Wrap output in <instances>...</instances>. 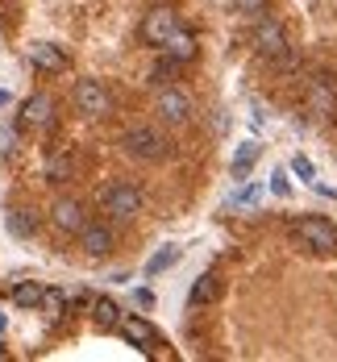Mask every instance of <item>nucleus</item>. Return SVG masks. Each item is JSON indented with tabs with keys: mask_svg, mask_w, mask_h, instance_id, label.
I'll return each instance as SVG.
<instances>
[{
	"mask_svg": "<svg viewBox=\"0 0 337 362\" xmlns=\"http://www.w3.org/2000/svg\"><path fill=\"white\" fill-rule=\"evenodd\" d=\"M179 30V17H175V8H150L146 17H142V42L146 46H158L162 50V42Z\"/></svg>",
	"mask_w": 337,
	"mask_h": 362,
	"instance_id": "6e6552de",
	"label": "nucleus"
},
{
	"mask_svg": "<svg viewBox=\"0 0 337 362\" xmlns=\"http://www.w3.org/2000/svg\"><path fill=\"white\" fill-rule=\"evenodd\" d=\"M42 308H46V317H59V313H63V308H67V296H63V291H42Z\"/></svg>",
	"mask_w": 337,
	"mask_h": 362,
	"instance_id": "5701e85b",
	"label": "nucleus"
},
{
	"mask_svg": "<svg viewBox=\"0 0 337 362\" xmlns=\"http://www.w3.org/2000/svg\"><path fill=\"white\" fill-rule=\"evenodd\" d=\"M121 150H125L129 158H138V163H162V158L171 154V142H167L154 125H134V129L121 134Z\"/></svg>",
	"mask_w": 337,
	"mask_h": 362,
	"instance_id": "7ed1b4c3",
	"label": "nucleus"
},
{
	"mask_svg": "<svg viewBox=\"0 0 337 362\" xmlns=\"http://www.w3.org/2000/svg\"><path fill=\"white\" fill-rule=\"evenodd\" d=\"M92 321H96V329H117L121 325V308L112 300H96L92 304Z\"/></svg>",
	"mask_w": 337,
	"mask_h": 362,
	"instance_id": "a211bd4d",
	"label": "nucleus"
},
{
	"mask_svg": "<svg viewBox=\"0 0 337 362\" xmlns=\"http://www.w3.org/2000/svg\"><path fill=\"white\" fill-rule=\"evenodd\" d=\"M162 54H171L175 63H191L200 54V46H196V37L187 34V30H175V34L162 42Z\"/></svg>",
	"mask_w": 337,
	"mask_h": 362,
	"instance_id": "2eb2a0df",
	"label": "nucleus"
},
{
	"mask_svg": "<svg viewBox=\"0 0 337 362\" xmlns=\"http://www.w3.org/2000/svg\"><path fill=\"white\" fill-rule=\"evenodd\" d=\"M79 246H83V254L88 258H105V254H112V246H117V238H112L109 225H83L79 229Z\"/></svg>",
	"mask_w": 337,
	"mask_h": 362,
	"instance_id": "f8f14e48",
	"label": "nucleus"
},
{
	"mask_svg": "<svg viewBox=\"0 0 337 362\" xmlns=\"http://www.w3.org/2000/svg\"><path fill=\"white\" fill-rule=\"evenodd\" d=\"M266 4H271V0H233V8H237V13H246V17L266 13Z\"/></svg>",
	"mask_w": 337,
	"mask_h": 362,
	"instance_id": "b1692460",
	"label": "nucleus"
},
{
	"mask_svg": "<svg viewBox=\"0 0 337 362\" xmlns=\"http://www.w3.org/2000/svg\"><path fill=\"white\" fill-rule=\"evenodd\" d=\"M0 333H4V317H0Z\"/></svg>",
	"mask_w": 337,
	"mask_h": 362,
	"instance_id": "cd10ccee",
	"label": "nucleus"
},
{
	"mask_svg": "<svg viewBox=\"0 0 337 362\" xmlns=\"http://www.w3.org/2000/svg\"><path fill=\"white\" fill-rule=\"evenodd\" d=\"M0 150H13V134H4V129H0Z\"/></svg>",
	"mask_w": 337,
	"mask_h": 362,
	"instance_id": "bb28decb",
	"label": "nucleus"
},
{
	"mask_svg": "<svg viewBox=\"0 0 337 362\" xmlns=\"http://www.w3.org/2000/svg\"><path fill=\"white\" fill-rule=\"evenodd\" d=\"M8 233L30 238V233H34V213H30V209H13V213H8Z\"/></svg>",
	"mask_w": 337,
	"mask_h": 362,
	"instance_id": "aec40b11",
	"label": "nucleus"
},
{
	"mask_svg": "<svg viewBox=\"0 0 337 362\" xmlns=\"http://www.w3.org/2000/svg\"><path fill=\"white\" fill-rule=\"evenodd\" d=\"M100 213L109 221H134L142 213V192L129 180H112L105 192H100Z\"/></svg>",
	"mask_w": 337,
	"mask_h": 362,
	"instance_id": "20e7f679",
	"label": "nucleus"
},
{
	"mask_svg": "<svg viewBox=\"0 0 337 362\" xmlns=\"http://www.w3.org/2000/svg\"><path fill=\"white\" fill-rule=\"evenodd\" d=\"M271 192H275V196H288V171H283V167L271 175Z\"/></svg>",
	"mask_w": 337,
	"mask_h": 362,
	"instance_id": "393cba45",
	"label": "nucleus"
},
{
	"mask_svg": "<svg viewBox=\"0 0 337 362\" xmlns=\"http://www.w3.org/2000/svg\"><path fill=\"white\" fill-rule=\"evenodd\" d=\"M292 46V37H288V30L279 25V21H271V17H259V25H254V54L259 59H275V54H283Z\"/></svg>",
	"mask_w": 337,
	"mask_h": 362,
	"instance_id": "0eeeda50",
	"label": "nucleus"
},
{
	"mask_svg": "<svg viewBox=\"0 0 337 362\" xmlns=\"http://www.w3.org/2000/svg\"><path fill=\"white\" fill-rule=\"evenodd\" d=\"M50 221H54V229H59V233H79V229L88 225V213H83V204H79V200H54Z\"/></svg>",
	"mask_w": 337,
	"mask_h": 362,
	"instance_id": "ddd939ff",
	"label": "nucleus"
},
{
	"mask_svg": "<svg viewBox=\"0 0 337 362\" xmlns=\"http://www.w3.org/2000/svg\"><path fill=\"white\" fill-rule=\"evenodd\" d=\"M179 67H184V63H175L171 54H162V63H158V67L150 71V83H158V88H162V83H171V79L179 75Z\"/></svg>",
	"mask_w": 337,
	"mask_h": 362,
	"instance_id": "412c9836",
	"label": "nucleus"
},
{
	"mask_svg": "<svg viewBox=\"0 0 337 362\" xmlns=\"http://www.w3.org/2000/svg\"><path fill=\"white\" fill-rule=\"evenodd\" d=\"M75 109L83 112V117H109L112 112V96L105 92V83L100 79H79L71 92Z\"/></svg>",
	"mask_w": 337,
	"mask_h": 362,
	"instance_id": "423d86ee",
	"label": "nucleus"
},
{
	"mask_svg": "<svg viewBox=\"0 0 337 362\" xmlns=\"http://www.w3.org/2000/svg\"><path fill=\"white\" fill-rule=\"evenodd\" d=\"M21 129H50L54 125V100L46 92H34L25 105H21V117H17Z\"/></svg>",
	"mask_w": 337,
	"mask_h": 362,
	"instance_id": "1a4fd4ad",
	"label": "nucleus"
},
{
	"mask_svg": "<svg viewBox=\"0 0 337 362\" xmlns=\"http://www.w3.org/2000/svg\"><path fill=\"white\" fill-rule=\"evenodd\" d=\"M75 175V158L71 154H54L50 163H46V180L50 183H67Z\"/></svg>",
	"mask_w": 337,
	"mask_h": 362,
	"instance_id": "6ab92c4d",
	"label": "nucleus"
},
{
	"mask_svg": "<svg viewBox=\"0 0 337 362\" xmlns=\"http://www.w3.org/2000/svg\"><path fill=\"white\" fill-rule=\"evenodd\" d=\"M217 300H221V275L217 271H204L191 284V291H187V308H204V304H217Z\"/></svg>",
	"mask_w": 337,
	"mask_h": 362,
	"instance_id": "4468645a",
	"label": "nucleus"
},
{
	"mask_svg": "<svg viewBox=\"0 0 337 362\" xmlns=\"http://www.w3.org/2000/svg\"><path fill=\"white\" fill-rule=\"evenodd\" d=\"M259 154H262V146L259 142H242L237 150H233V163H229V171L242 180V175H250V167L259 163Z\"/></svg>",
	"mask_w": 337,
	"mask_h": 362,
	"instance_id": "dca6fc26",
	"label": "nucleus"
},
{
	"mask_svg": "<svg viewBox=\"0 0 337 362\" xmlns=\"http://www.w3.org/2000/svg\"><path fill=\"white\" fill-rule=\"evenodd\" d=\"M292 238L308 254H321V258L337 254V225L329 217H296L292 221Z\"/></svg>",
	"mask_w": 337,
	"mask_h": 362,
	"instance_id": "f03ea898",
	"label": "nucleus"
},
{
	"mask_svg": "<svg viewBox=\"0 0 337 362\" xmlns=\"http://www.w3.org/2000/svg\"><path fill=\"white\" fill-rule=\"evenodd\" d=\"M300 105H304V112H308V121H333L337 117V79L325 75V71L308 75V79H304Z\"/></svg>",
	"mask_w": 337,
	"mask_h": 362,
	"instance_id": "f257e3e1",
	"label": "nucleus"
},
{
	"mask_svg": "<svg viewBox=\"0 0 337 362\" xmlns=\"http://www.w3.org/2000/svg\"><path fill=\"white\" fill-rule=\"evenodd\" d=\"M30 63H34L37 71H46V75H63L67 67H71L67 50L54 46V42H34V46H30Z\"/></svg>",
	"mask_w": 337,
	"mask_h": 362,
	"instance_id": "9d476101",
	"label": "nucleus"
},
{
	"mask_svg": "<svg viewBox=\"0 0 337 362\" xmlns=\"http://www.w3.org/2000/svg\"><path fill=\"white\" fill-rule=\"evenodd\" d=\"M121 333H125V341L129 346H138V350H154V346H162V337H158V329L150 325L146 317H121Z\"/></svg>",
	"mask_w": 337,
	"mask_h": 362,
	"instance_id": "9b49d317",
	"label": "nucleus"
},
{
	"mask_svg": "<svg viewBox=\"0 0 337 362\" xmlns=\"http://www.w3.org/2000/svg\"><path fill=\"white\" fill-rule=\"evenodd\" d=\"M154 112H158V121H167V125H187V121L196 117V105H191L187 92L171 88V83H162L158 96H154Z\"/></svg>",
	"mask_w": 337,
	"mask_h": 362,
	"instance_id": "39448f33",
	"label": "nucleus"
},
{
	"mask_svg": "<svg viewBox=\"0 0 337 362\" xmlns=\"http://www.w3.org/2000/svg\"><path fill=\"white\" fill-rule=\"evenodd\" d=\"M42 284H30V279H21L17 288H13V304L17 308H42Z\"/></svg>",
	"mask_w": 337,
	"mask_h": 362,
	"instance_id": "f3484780",
	"label": "nucleus"
},
{
	"mask_svg": "<svg viewBox=\"0 0 337 362\" xmlns=\"http://www.w3.org/2000/svg\"><path fill=\"white\" fill-rule=\"evenodd\" d=\"M175 258H179V246H162V250H158V254L146 262V275H162V271H167Z\"/></svg>",
	"mask_w": 337,
	"mask_h": 362,
	"instance_id": "4be33fe9",
	"label": "nucleus"
},
{
	"mask_svg": "<svg viewBox=\"0 0 337 362\" xmlns=\"http://www.w3.org/2000/svg\"><path fill=\"white\" fill-rule=\"evenodd\" d=\"M292 167H296L300 180H312V163H308V158H292Z\"/></svg>",
	"mask_w": 337,
	"mask_h": 362,
	"instance_id": "a878e982",
	"label": "nucleus"
}]
</instances>
